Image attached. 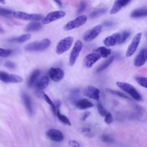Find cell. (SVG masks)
Returning a JSON list of instances; mask_svg holds the SVG:
<instances>
[{"label": "cell", "instance_id": "cell-1", "mask_svg": "<svg viewBox=\"0 0 147 147\" xmlns=\"http://www.w3.org/2000/svg\"><path fill=\"white\" fill-rule=\"evenodd\" d=\"M51 41L48 38H44L41 41H34L26 44L24 49L26 51H41L48 48L51 45Z\"/></svg>", "mask_w": 147, "mask_h": 147}, {"label": "cell", "instance_id": "cell-2", "mask_svg": "<svg viewBox=\"0 0 147 147\" xmlns=\"http://www.w3.org/2000/svg\"><path fill=\"white\" fill-rule=\"evenodd\" d=\"M116 84L122 90L129 94L134 99L137 101L142 100V97L141 94L131 84L123 82H117Z\"/></svg>", "mask_w": 147, "mask_h": 147}, {"label": "cell", "instance_id": "cell-3", "mask_svg": "<svg viewBox=\"0 0 147 147\" xmlns=\"http://www.w3.org/2000/svg\"><path fill=\"white\" fill-rule=\"evenodd\" d=\"M74 41V38L71 36L66 37L60 40L57 44L56 47V52L58 55H61L67 51L72 46Z\"/></svg>", "mask_w": 147, "mask_h": 147}, {"label": "cell", "instance_id": "cell-4", "mask_svg": "<svg viewBox=\"0 0 147 147\" xmlns=\"http://www.w3.org/2000/svg\"><path fill=\"white\" fill-rule=\"evenodd\" d=\"M87 17L85 15H81L75 19L68 22L63 27L65 30H71L83 25L87 21Z\"/></svg>", "mask_w": 147, "mask_h": 147}, {"label": "cell", "instance_id": "cell-5", "mask_svg": "<svg viewBox=\"0 0 147 147\" xmlns=\"http://www.w3.org/2000/svg\"><path fill=\"white\" fill-rule=\"evenodd\" d=\"M12 14L16 18L26 21H36L41 20L43 18V16L39 14H29L20 11H13Z\"/></svg>", "mask_w": 147, "mask_h": 147}, {"label": "cell", "instance_id": "cell-6", "mask_svg": "<svg viewBox=\"0 0 147 147\" xmlns=\"http://www.w3.org/2000/svg\"><path fill=\"white\" fill-rule=\"evenodd\" d=\"M83 48V43L82 42L78 40L75 42L71 51L69 55V65L71 66L74 65L75 64L78 56L79 55V53Z\"/></svg>", "mask_w": 147, "mask_h": 147}, {"label": "cell", "instance_id": "cell-7", "mask_svg": "<svg viewBox=\"0 0 147 147\" xmlns=\"http://www.w3.org/2000/svg\"><path fill=\"white\" fill-rule=\"evenodd\" d=\"M142 33L139 32L133 37L126 52V56L127 57L131 56L134 54V53L136 52V51L137 50L140 44V42L142 37Z\"/></svg>", "mask_w": 147, "mask_h": 147}, {"label": "cell", "instance_id": "cell-8", "mask_svg": "<svg viewBox=\"0 0 147 147\" xmlns=\"http://www.w3.org/2000/svg\"><path fill=\"white\" fill-rule=\"evenodd\" d=\"M65 16V13L63 10L53 11L47 14L42 19V23L43 24H48L56 21L57 20L61 19Z\"/></svg>", "mask_w": 147, "mask_h": 147}, {"label": "cell", "instance_id": "cell-9", "mask_svg": "<svg viewBox=\"0 0 147 147\" xmlns=\"http://www.w3.org/2000/svg\"><path fill=\"white\" fill-rule=\"evenodd\" d=\"M0 80L5 83H19L23 82V79L20 76L15 74H9L4 71L0 72Z\"/></svg>", "mask_w": 147, "mask_h": 147}, {"label": "cell", "instance_id": "cell-10", "mask_svg": "<svg viewBox=\"0 0 147 147\" xmlns=\"http://www.w3.org/2000/svg\"><path fill=\"white\" fill-rule=\"evenodd\" d=\"M102 29V26L101 25H98L96 26H95L84 33L83 37V40L87 42L92 41L100 34Z\"/></svg>", "mask_w": 147, "mask_h": 147}, {"label": "cell", "instance_id": "cell-11", "mask_svg": "<svg viewBox=\"0 0 147 147\" xmlns=\"http://www.w3.org/2000/svg\"><path fill=\"white\" fill-rule=\"evenodd\" d=\"M48 74L52 80L55 82H57L61 80L64 75L63 70L58 67H52L48 71Z\"/></svg>", "mask_w": 147, "mask_h": 147}, {"label": "cell", "instance_id": "cell-12", "mask_svg": "<svg viewBox=\"0 0 147 147\" xmlns=\"http://www.w3.org/2000/svg\"><path fill=\"white\" fill-rule=\"evenodd\" d=\"M83 95L95 100H98L100 96V91L95 87L89 86L86 87L83 91Z\"/></svg>", "mask_w": 147, "mask_h": 147}, {"label": "cell", "instance_id": "cell-13", "mask_svg": "<svg viewBox=\"0 0 147 147\" xmlns=\"http://www.w3.org/2000/svg\"><path fill=\"white\" fill-rule=\"evenodd\" d=\"M101 57L96 53L92 52L86 55L84 59V64L86 67L90 68L92 67V65L98 61Z\"/></svg>", "mask_w": 147, "mask_h": 147}, {"label": "cell", "instance_id": "cell-14", "mask_svg": "<svg viewBox=\"0 0 147 147\" xmlns=\"http://www.w3.org/2000/svg\"><path fill=\"white\" fill-rule=\"evenodd\" d=\"M47 136L49 139L55 142H60L64 138V136L62 132L55 129H51L48 130Z\"/></svg>", "mask_w": 147, "mask_h": 147}, {"label": "cell", "instance_id": "cell-15", "mask_svg": "<svg viewBox=\"0 0 147 147\" xmlns=\"http://www.w3.org/2000/svg\"><path fill=\"white\" fill-rule=\"evenodd\" d=\"M146 61V49L142 48L138 54L136 56L134 60V65L136 67H140L145 64Z\"/></svg>", "mask_w": 147, "mask_h": 147}, {"label": "cell", "instance_id": "cell-16", "mask_svg": "<svg viewBox=\"0 0 147 147\" xmlns=\"http://www.w3.org/2000/svg\"><path fill=\"white\" fill-rule=\"evenodd\" d=\"M130 2V1L129 0H117L115 1L113 5L110 10V14H115L118 13L123 7L126 6L128 3Z\"/></svg>", "mask_w": 147, "mask_h": 147}, {"label": "cell", "instance_id": "cell-17", "mask_svg": "<svg viewBox=\"0 0 147 147\" xmlns=\"http://www.w3.org/2000/svg\"><path fill=\"white\" fill-rule=\"evenodd\" d=\"M49 83V78L47 76H42L40 78L34 83V87L37 91H41L45 89Z\"/></svg>", "mask_w": 147, "mask_h": 147}, {"label": "cell", "instance_id": "cell-18", "mask_svg": "<svg viewBox=\"0 0 147 147\" xmlns=\"http://www.w3.org/2000/svg\"><path fill=\"white\" fill-rule=\"evenodd\" d=\"M119 38V33H115L110 36H107L103 40V43L106 47H113L118 44Z\"/></svg>", "mask_w": 147, "mask_h": 147}, {"label": "cell", "instance_id": "cell-19", "mask_svg": "<svg viewBox=\"0 0 147 147\" xmlns=\"http://www.w3.org/2000/svg\"><path fill=\"white\" fill-rule=\"evenodd\" d=\"M21 98H22L24 105L28 113H29V115H32L33 114V107H32V101H31L30 98L25 92L22 93Z\"/></svg>", "mask_w": 147, "mask_h": 147}, {"label": "cell", "instance_id": "cell-20", "mask_svg": "<svg viewBox=\"0 0 147 147\" xmlns=\"http://www.w3.org/2000/svg\"><path fill=\"white\" fill-rule=\"evenodd\" d=\"M75 106L79 109L84 110L92 107L94 105L87 99H81L78 100H76L75 102Z\"/></svg>", "mask_w": 147, "mask_h": 147}, {"label": "cell", "instance_id": "cell-21", "mask_svg": "<svg viewBox=\"0 0 147 147\" xmlns=\"http://www.w3.org/2000/svg\"><path fill=\"white\" fill-rule=\"evenodd\" d=\"M147 15V8L146 6L140 7L133 10L130 13L132 18H141L146 17Z\"/></svg>", "mask_w": 147, "mask_h": 147}, {"label": "cell", "instance_id": "cell-22", "mask_svg": "<svg viewBox=\"0 0 147 147\" xmlns=\"http://www.w3.org/2000/svg\"><path fill=\"white\" fill-rule=\"evenodd\" d=\"M40 74V71L38 69H36L35 70H34L32 74H30V76L29 77L28 80V86L29 87H31L34 84V83H36V82L37 80L38 77L39 76Z\"/></svg>", "mask_w": 147, "mask_h": 147}, {"label": "cell", "instance_id": "cell-23", "mask_svg": "<svg viewBox=\"0 0 147 147\" xmlns=\"http://www.w3.org/2000/svg\"><path fill=\"white\" fill-rule=\"evenodd\" d=\"M111 49L106 47H100L94 50V52L98 53L100 57L106 58L111 54Z\"/></svg>", "mask_w": 147, "mask_h": 147}, {"label": "cell", "instance_id": "cell-24", "mask_svg": "<svg viewBox=\"0 0 147 147\" xmlns=\"http://www.w3.org/2000/svg\"><path fill=\"white\" fill-rule=\"evenodd\" d=\"M30 37H31V34L29 33H26V34H22L17 37L12 38L9 41L11 42H14V43H22L26 41L29 40L30 38Z\"/></svg>", "mask_w": 147, "mask_h": 147}, {"label": "cell", "instance_id": "cell-25", "mask_svg": "<svg viewBox=\"0 0 147 147\" xmlns=\"http://www.w3.org/2000/svg\"><path fill=\"white\" fill-rule=\"evenodd\" d=\"M42 28V25L38 22H32L29 23L25 28V30L27 32H35L39 30Z\"/></svg>", "mask_w": 147, "mask_h": 147}, {"label": "cell", "instance_id": "cell-26", "mask_svg": "<svg viewBox=\"0 0 147 147\" xmlns=\"http://www.w3.org/2000/svg\"><path fill=\"white\" fill-rule=\"evenodd\" d=\"M114 59V57L113 56H110L109 59H107L106 60H105L96 69V72H101L102 71H103L104 69H105L106 68H107L113 61Z\"/></svg>", "mask_w": 147, "mask_h": 147}, {"label": "cell", "instance_id": "cell-27", "mask_svg": "<svg viewBox=\"0 0 147 147\" xmlns=\"http://www.w3.org/2000/svg\"><path fill=\"white\" fill-rule=\"evenodd\" d=\"M107 9L105 7H102V8L96 9L90 13V17L92 19L96 18L99 17L100 16L105 14L107 11Z\"/></svg>", "mask_w": 147, "mask_h": 147}, {"label": "cell", "instance_id": "cell-28", "mask_svg": "<svg viewBox=\"0 0 147 147\" xmlns=\"http://www.w3.org/2000/svg\"><path fill=\"white\" fill-rule=\"evenodd\" d=\"M56 115L57 117V118H59V119L64 124L67 125H71V122L69 121V119L68 118V117H67L65 115L62 114L59 110V109H57L56 110Z\"/></svg>", "mask_w": 147, "mask_h": 147}, {"label": "cell", "instance_id": "cell-29", "mask_svg": "<svg viewBox=\"0 0 147 147\" xmlns=\"http://www.w3.org/2000/svg\"><path fill=\"white\" fill-rule=\"evenodd\" d=\"M130 35V32L128 30H124L121 33H119V38L118 42V44H121L125 42Z\"/></svg>", "mask_w": 147, "mask_h": 147}, {"label": "cell", "instance_id": "cell-30", "mask_svg": "<svg viewBox=\"0 0 147 147\" xmlns=\"http://www.w3.org/2000/svg\"><path fill=\"white\" fill-rule=\"evenodd\" d=\"M82 134L87 138H92L94 137V134L91 128L88 127H84L82 129Z\"/></svg>", "mask_w": 147, "mask_h": 147}, {"label": "cell", "instance_id": "cell-31", "mask_svg": "<svg viewBox=\"0 0 147 147\" xmlns=\"http://www.w3.org/2000/svg\"><path fill=\"white\" fill-rule=\"evenodd\" d=\"M43 97H44L45 100L51 106L52 110V112H53V114L55 115V114H56V110H57L55 105L53 103V102L52 101V100L49 98V97L47 94H45L44 93V94H43Z\"/></svg>", "mask_w": 147, "mask_h": 147}, {"label": "cell", "instance_id": "cell-32", "mask_svg": "<svg viewBox=\"0 0 147 147\" xmlns=\"http://www.w3.org/2000/svg\"><path fill=\"white\" fill-rule=\"evenodd\" d=\"M106 90H107L109 92H110V93H111V94H113V95H117V96H119V97H121V98H122L129 99V98L127 95H126L125 94H124L123 93H122V92H120V91H117V90H114L109 89V88H107Z\"/></svg>", "mask_w": 147, "mask_h": 147}, {"label": "cell", "instance_id": "cell-33", "mask_svg": "<svg viewBox=\"0 0 147 147\" xmlns=\"http://www.w3.org/2000/svg\"><path fill=\"white\" fill-rule=\"evenodd\" d=\"M135 80L137 83L144 88H146V78L145 76H137Z\"/></svg>", "mask_w": 147, "mask_h": 147}, {"label": "cell", "instance_id": "cell-34", "mask_svg": "<svg viewBox=\"0 0 147 147\" xmlns=\"http://www.w3.org/2000/svg\"><path fill=\"white\" fill-rule=\"evenodd\" d=\"M13 11L9 9L0 7V16L4 17H8L12 14Z\"/></svg>", "mask_w": 147, "mask_h": 147}, {"label": "cell", "instance_id": "cell-35", "mask_svg": "<svg viewBox=\"0 0 147 147\" xmlns=\"http://www.w3.org/2000/svg\"><path fill=\"white\" fill-rule=\"evenodd\" d=\"M100 139L103 142H106V143H113L114 142V140L109 135L105 134H103L100 137Z\"/></svg>", "mask_w": 147, "mask_h": 147}, {"label": "cell", "instance_id": "cell-36", "mask_svg": "<svg viewBox=\"0 0 147 147\" xmlns=\"http://www.w3.org/2000/svg\"><path fill=\"white\" fill-rule=\"evenodd\" d=\"M86 6H87L86 2L84 1H81L78 6V9H77L76 14H81L82 13H83L84 11Z\"/></svg>", "mask_w": 147, "mask_h": 147}, {"label": "cell", "instance_id": "cell-37", "mask_svg": "<svg viewBox=\"0 0 147 147\" xmlns=\"http://www.w3.org/2000/svg\"><path fill=\"white\" fill-rule=\"evenodd\" d=\"M12 53L11 49H7L0 48V57H6L10 56Z\"/></svg>", "mask_w": 147, "mask_h": 147}, {"label": "cell", "instance_id": "cell-38", "mask_svg": "<svg viewBox=\"0 0 147 147\" xmlns=\"http://www.w3.org/2000/svg\"><path fill=\"white\" fill-rule=\"evenodd\" d=\"M97 109H98V111L99 113V114L102 116V117H105V115L107 114V110L106 109L103 107V106L102 105V103H99L97 105Z\"/></svg>", "mask_w": 147, "mask_h": 147}, {"label": "cell", "instance_id": "cell-39", "mask_svg": "<svg viewBox=\"0 0 147 147\" xmlns=\"http://www.w3.org/2000/svg\"><path fill=\"white\" fill-rule=\"evenodd\" d=\"M104 121L106 124H110L113 122V118L110 113H107V114L105 116V119Z\"/></svg>", "mask_w": 147, "mask_h": 147}, {"label": "cell", "instance_id": "cell-40", "mask_svg": "<svg viewBox=\"0 0 147 147\" xmlns=\"http://www.w3.org/2000/svg\"><path fill=\"white\" fill-rule=\"evenodd\" d=\"M79 90L76 88V89H74L71 91V95H70V98L72 100H75L76 98L78 97V96L79 95Z\"/></svg>", "mask_w": 147, "mask_h": 147}, {"label": "cell", "instance_id": "cell-41", "mask_svg": "<svg viewBox=\"0 0 147 147\" xmlns=\"http://www.w3.org/2000/svg\"><path fill=\"white\" fill-rule=\"evenodd\" d=\"M68 144L71 147H80V144L75 140H70L68 141Z\"/></svg>", "mask_w": 147, "mask_h": 147}, {"label": "cell", "instance_id": "cell-42", "mask_svg": "<svg viewBox=\"0 0 147 147\" xmlns=\"http://www.w3.org/2000/svg\"><path fill=\"white\" fill-rule=\"evenodd\" d=\"M103 25L107 27H111L115 25V22L111 20H106L103 22Z\"/></svg>", "mask_w": 147, "mask_h": 147}, {"label": "cell", "instance_id": "cell-43", "mask_svg": "<svg viewBox=\"0 0 147 147\" xmlns=\"http://www.w3.org/2000/svg\"><path fill=\"white\" fill-rule=\"evenodd\" d=\"M5 65L9 68H14L16 67V64L10 61H7L5 63Z\"/></svg>", "mask_w": 147, "mask_h": 147}, {"label": "cell", "instance_id": "cell-44", "mask_svg": "<svg viewBox=\"0 0 147 147\" xmlns=\"http://www.w3.org/2000/svg\"><path fill=\"white\" fill-rule=\"evenodd\" d=\"M90 112H89V111H86V113H84L83 114V116H82V119L83 121H85V120L90 116Z\"/></svg>", "mask_w": 147, "mask_h": 147}, {"label": "cell", "instance_id": "cell-45", "mask_svg": "<svg viewBox=\"0 0 147 147\" xmlns=\"http://www.w3.org/2000/svg\"><path fill=\"white\" fill-rule=\"evenodd\" d=\"M55 3H57L58 4V6H60V7H62V3L61 1H55Z\"/></svg>", "mask_w": 147, "mask_h": 147}, {"label": "cell", "instance_id": "cell-46", "mask_svg": "<svg viewBox=\"0 0 147 147\" xmlns=\"http://www.w3.org/2000/svg\"><path fill=\"white\" fill-rule=\"evenodd\" d=\"M4 32H5L4 29H3V28L0 25V33L2 34V33H4Z\"/></svg>", "mask_w": 147, "mask_h": 147}, {"label": "cell", "instance_id": "cell-47", "mask_svg": "<svg viewBox=\"0 0 147 147\" xmlns=\"http://www.w3.org/2000/svg\"><path fill=\"white\" fill-rule=\"evenodd\" d=\"M0 3H5V1H0Z\"/></svg>", "mask_w": 147, "mask_h": 147}]
</instances>
